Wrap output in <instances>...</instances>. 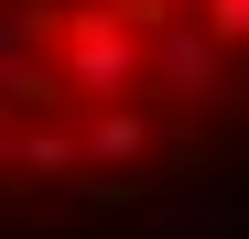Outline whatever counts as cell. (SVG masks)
Here are the masks:
<instances>
[{
  "instance_id": "6da1fadb",
  "label": "cell",
  "mask_w": 249,
  "mask_h": 239,
  "mask_svg": "<svg viewBox=\"0 0 249 239\" xmlns=\"http://www.w3.org/2000/svg\"><path fill=\"white\" fill-rule=\"evenodd\" d=\"M54 87L65 98H130L141 87V22L119 0H87V11L54 22Z\"/></svg>"
},
{
  "instance_id": "3957f363",
  "label": "cell",
  "mask_w": 249,
  "mask_h": 239,
  "mask_svg": "<svg viewBox=\"0 0 249 239\" xmlns=\"http://www.w3.org/2000/svg\"><path fill=\"white\" fill-rule=\"evenodd\" d=\"M11 174H22V185H87V152H76L65 120L22 109V131H11Z\"/></svg>"
},
{
  "instance_id": "5b68a950",
  "label": "cell",
  "mask_w": 249,
  "mask_h": 239,
  "mask_svg": "<svg viewBox=\"0 0 249 239\" xmlns=\"http://www.w3.org/2000/svg\"><path fill=\"white\" fill-rule=\"evenodd\" d=\"M195 22L217 33V44H249V0H195Z\"/></svg>"
},
{
  "instance_id": "8992f818",
  "label": "cell",
  "mask_w": 249,
  "mask_h": 239,
  "mask_svg": "<svg viewBox=\"0 0 249 239\" xmlns=\"http://www.w3.org/2000/svg\"><path fill=\"white\" fill-rule=\"evenodd\" d=\"M11 131H22V98L0 87V185H11Z\"/></svg>"
},
{
  "instance_id": "7a4b0ae2",
  "label": "cell",
  "mask_w": 249,
  "mask_h": 239,
  "mask_svg": "<svg viewBox=\"0 0 249 239\" xmlns=\"http://www.w3.org/2000/svg\"><path fill=\"white\" fill-rule=\"evenodd\" d=\"M141 76L162 98H217V76H228V44L206 22H184V11H162L152 33H141Z\"/></svg>"
},
{
  "instance_id": "277c9868",
  "label": "cell",
  "mask_w": 249,
  "mask_h": 239,
  "mask_svg": "<svg viewBox=\"0 0 249 239\" xmlns=\"http://www.w3.org/2000/svg\"><path fill=\"white\" fill-rule=\"evenodd\" d=\"M76 152H87V163H108V174H130L141 152H152V120H141L130 98H87V131H76Z\"/></svg>"
}]
</instances>
